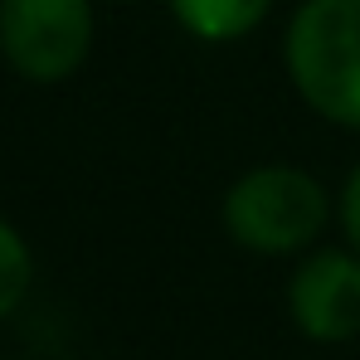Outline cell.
<instances>
[{
    "mask_svg": "<svg viewBox=\"0 0 360 360\" xmlns=\"http://www.w3.org/2000/svg\"><path fill=\"white\" fill-rule=\"evenodd\" d=\"M336 219V195L292 161H263L229 180L219 200L224 239L258 258H302Z\"/></svg>",
    "mask_w": 360,
    "mask_h": 360,
    "instance_id": "cell-1",
    "label": "cell"
},
{
    "mask_svg": "<svg viewBox=\"0 0 360 360\" xmlns=\"http://www.w3.org/2000/svg\"><path fill=\"white\" fill-rule=\"evenodd\" d=\"M283 68L321 122L360 131V0H302L283 30Z\"/></svg>",
    "mask_w": 360,
    "mask_h": 360,
    "instance_id": "cell-2",
    "label": "cell"
},
{
    "mask_svg": "<svg viewBox=\"0 0 360 360\" xmlns=\"http://www.w3.org/2000/svg\"><path fill=\"white\" fill-rule=\"evenodd\" d=\"M98 34L93 0H0V59L34 88L68 83Z\"/></svg>",
    "mask_w": 360,
    "mask_h": 360,
    "instance_id": "cell-3",
    "label": "cell"
},
{
    "mask_svg": "<svg viewBox=\"0 0 360 360\" xmlns=\"http://www.w3.org/2000/svg\"><path fill=\"white\" fill-rule=\"evenodd\" d=\"M288 316L307 341L346 346L360 336V253L341 248H307L288 278Z\"/></svg>",
    "mask_w": 360,
    "mask_h": 360,
    "instance_id": "cell-4",
    "label": "cell"
},
{
    "mask_svg": "<svg viewBox=\"0 0 360 360\" xmlns=\"http://www.w3.org/2000/svg\"><path fill=\"white\" fill-rule=\"evenodd\" d=\"M278 0H166L171 20L195 39V44H239L248 39Z\"/></svg>",
    "mask_w": 360,
    "mask_h": 360,
    "instance_id": "cell-5",
    "label": "cell"
},
{
    "mask_svg": "<svg viewBox=\"0 0 360 360\" xmlns=\"http://www.w3.org/2000/svg\"><path fill=\"white\" fill-rule=\"evenodd\" d=\"M30 288H34V248L0 214V321L25 307Z\"/></svg>",
    "mask_w": 360,
    "mask_h": 360,
    "instance_id": "cell-6",
    "label": "cell"
},
{
    "mask_svg": "<svg viewBox=\"0 0 360 360\" xmlns=\"http://www.w3.org/2000/svg\"><path fill=\"white\" fill-rule=\"evenodd\" d=\"M336 224H341L346 243L360 253V161H356V171L341 180V195H336Z\"/></svg>",
    "mask_w": 360,
    "mask_h": 360,
    "instance_id": "cell-7",
    "label": "cell"
},
{
    "mask_svg": "<svg viewBox=\"0 0 360 360\" xmlns=\"http://www.w3.org/2000/svg\"><path fill=\"white\" fill-rule=\"evenodd\" d=\"M112 5H136V0H112Z\"/></svg>",
    "mask_w": 360,
    "mask_h": 360,
    "instance_id": "cell-8",
    "label": "cell"
}]
</instances>
